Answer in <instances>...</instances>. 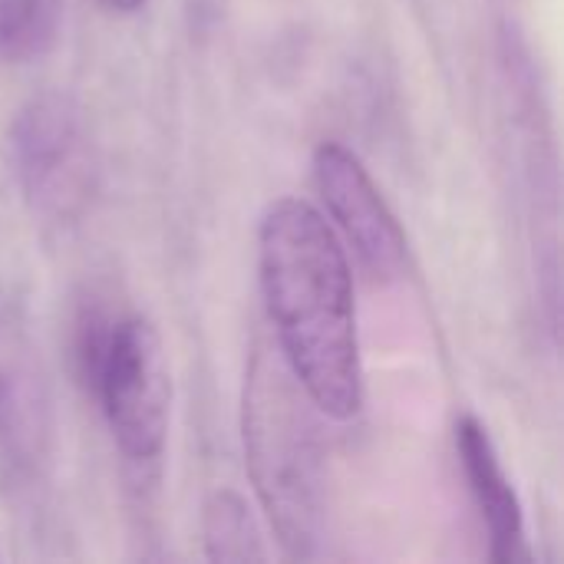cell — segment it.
<instances>
[{"instance_id": "1", "label": "cell", "mask_w": 564, "mask_h": 564, "mask_svg": "<svg viewBox=\"0 0 564 564\" xmlns=\"http://www.w3.org/2000/svg\"><path fill=\"white\" fill-rule=\"evenodd\" d=\"M258 281L278 354L321 416L347 423L364 406V360L350 254L304 198H278L258 221Z\"/></svg>"}, {"instance_id": "2", "label": "cell", "mask_w": 564, "mask_h": 564, "mask_svg": "<svg viewBox=\"0 0 564 564\" xmlns=\"http://www.w3.org/2000/svg\"><path fill=\"white\" fill-rule=\"evenodd\" d=\"M314 413L284 360L258 347L241 393L245 466L288 558H317L324 542V449Z\"/></svg>"}, {"instance_id": "3", "label": "cell", "mask_w": 564, "mask_h": 564, "mask_svg": "<svg viewBox=\"0 0 564 564\" xmlns=\"http://www.w3.org/2000/svg\"><path fill=\"white\" fill-rule=\"evenodd\" d=\"M7 152L20 195L40 225L69 228L86 215L96 192V152L69 93L30 96L10 122Z\"/></svg>"}, {"instance_id": "4", "label": "cell", "mask_w": 564, "mask_h": 564, "mask_svg": "<svg viewBox=\"0 0 564 564\" xmlns=\"http://www.w3.org/2000/svg\"><path fill=\"white\" fill-rule=\"evenodd\" d=\"M89 387L102 403L122 459L139 469L159 466L172 423V370L155 324L139 314L116 317L93 364Z\"/></svg>"}, {"instance_id": "5", "label": "cell", "mask_w": 564, "mask_h": 564, "mask_svg": "<svg viewBox=\"0 0 564 564\" xmlns=\"http://www.w3.org/2000/svg\"><path fill=\"white\" fill-rule=\"evenodd\" d=\"M53 397L23 304L0 288V482L30 492L53 463Z\"/></svg>"}, {"instance_id": "6", "label": "cell", "mask_w": 564, "mask_h": 564, "mask_svg": "<svg viewBox=\"0 0 564 564\" xmlns=\"http://www.w3.org/2000/svg\"><path fill=\"white\" fill-rule=\"evenodd\" d=\"M314 185L357 264L373 281H397L406 271V235L364 162L340 142H321L314 152Z\"/></svg>"}, {"instance_id": "7", "label": "cell", "mask_w": 564, "mask_h": 564, "mask_svg": "<svg viewBox=\"0 0 564 564\" xmlns=\"http://www.w3.org/2000/svg\"><path fill=\"white\" fill-rule=\"evenodd\" d=\"M456 453L469 482V492L482 512V522L489 529V549L492 562L512 564L525 555V516L522 502L502 469V459L496 453V443L489 430L476 416H463L456 423Z\"/></svg>"}, {"instance_id": "8", "label": "cell", "mask_w": 564, "mask_h": 564, "mask_svg": "<svg viewBox=\"0 0 564 564\" xmlns=\"http://www.w3.org/2000/svg\"><path fill=\"white\" fill-rule=\"evenodd\" d=\"M205 558L218 564L268 562V549L248 499L235 489H218L208 496L202 512Z\"/></svg>"}, {"instance_id": "9", "label": "cell", "mask_w": 564, "mask_h": 564, "mask_svg": "<svg viewBox=\"0 0 564 564\" xmlns=\"http://www.w3.org/2000/svg\"><path fill=\"white\" fill-rule=\"evenodd\" d=\"M66 0H0V63L26 66L43 59L63 30Z\"/></svg>"}, {"instance_id": "10", "label": "cell", "mask_w": 564, "mask_h": 564, "mask_svg": "<svg viewBox=\"0 0 564 564\" xmlns=\"http://www.w3.org/2000/svg\"><path fill=\"white\" fill-rule=\"evenodd\" d=\"M99 7H106L109 13H135V10H142L149 0H96Z\"/></svg>"}]
</instances>
